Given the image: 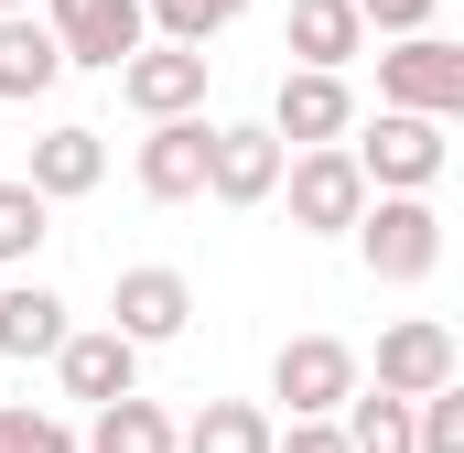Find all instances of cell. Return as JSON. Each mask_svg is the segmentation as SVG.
Here are the masks:
<instances>
[{
  "label": "cell",
  "instance_id": "484cf974",
  "mask_svg": "<svg viewBox=\"0 0 464 453\" xmlns=\"http://www.w3.org/2000/svg\"><path fill=\"white\" fill-rule=\"evenodd\" d=\"M0 11H33V0H0Z\"/></svg>",
  "mask_w": 464,
  "mask_h": 453
},
{
  "label": "cell",
  "instance_id": "9a60e30c",
  "mask_svg": "<svg viewBox=\"0 0 464 453\" xmlns=\"http://www.w3.org/2000/svg\"><path fill=\"white\" fill-rule=\"evenodd\" d=\"M281 54H292V65H356V54H367V22H356V0H292V22H281Z\"/></svg>",
  "mask_w": 464,
  "mask_h": 453
},
{
  "label": "cell",
  "instance_id": "8fae6325",
  "mask_svg": "<svg viewBox=\"0 0 464 453\" xmlns=\"http://www.w3.org/2000/svg\"><path fill=\"white\" fill-rule=\"evenodd\" d=\"M206 130H217L206 109L151 119V140H140V195H151V206H195V195H206Z\"/></svg>",
  "mask_w": 464,
  "mask_h": 453
},
{
  "label": "cell",
  "instance_id": "5bb4252c",
  "mask_svg": "<svg viewBox=\"0 0 464 453\" xmlns=\"http://www.w3.org/2000/svg\"><path fill=\"white\" fill-rule=\"evenodd\" d=\"M22 184H33L44 206H65V195H98V184H109V140H98L87 119H65V130H44V140H33V173H22Z\"/></svg>",
  "mask_w": 464,
  "mask_h": 453
},
{
  "label": "cell",
  "instance_id": "9c48e42d",
  "mask_svg": "<svg viewBox=\"0 0 464 453\" xmlns=\"http://www.w3.org/2000/svg\"><path fill=\"white\" fill-rule=\"evenodd\" d=\"M44 22H54L65 65H98V76H119V54H140V43H151L140 0H44Z\"/></svg>",
  "mask_w": 464,
  "mask_h": 453
},
{
  "label": "cell",
  "instance_id": "4fadbf2b",
  "mask_svg": "<svg viewBox=\"0 0 464 453\" xmlns=\"http://www.w3.org/2000/svg\"><path fill=\"white\" fill-rule=\"evenodd\" d=\"M54 378H65V400H119V389H140V345L119 335V324H98V335H76L65 324V345H54Z\"/></svg>",
  "mask_w": 464,
  "mask_h": 453
},
{
  "label": "cell",
  "instance_id": "8992f818",
  "mask_svg": "<svg viewBox=\"0 0 464 453\" xmlns=\"http://www.w3.org/2000/svg\"><path fill=\"white\" fill-rule=\"evenodd\" d=\"M281 184V130L270 119H217L206 130V195L217 206H270Z\"/></svg>",
  "mask_w": 464,
  "mask_h": 453
},
{
  "label": "cell",
  "instance_id": "e0dca14e",
  "mask_svg": "<svg viewBox=\"0 0 464 453\" xmlns=\"http://www.w3.org/2000/svg\"><path fill=\"white\" fill-rule=\"evenodd\" d=\"M270 432H281V421H270L259 400H206V410L173 432V453H270Z\"/></svg>",
  "mask_w": 464,
  "mask_h": 453
},
{
  "label": "cell",
  "instance_id": "ba28073f",
  "mask_svg": "<svg viewBox=\"0 0 464 453\" xmlns=\"http://www.w3.org/2000/svg\"><path fill=\"white\" fill-rule=\"evenodd\" d=\"M119 109H140V119L206 109V43H140V54H119Z\"/></svg>",
  "mask_w": 464,
  "mask_h": 453
},
{
  "label": "cell",
  "instance_id": "d4e9b609",
  "mask_svg": "<svg viewBox=\"0 0 464 453\" xmlns=\"http://www.w3.org/2000/svg\"><path fill=\"white\" fill-rule=\"evenodd\" d=\"M432 11L443 0H356V22H378V33H432Z\"/></svg>",
  "mask_w": 464,
  "mask_h": 453
},
{
  "label": "cell",
  "instance_id": "277c9868",
  "mask_svg": "<svg viewBox=\"0 0 464 453\" xmlns=\"http://www.w3.org/2000/svg\"><path fill=\"white\" fill-rule=\"evenodd\" d=\"M378 109L464 119V43H443V33H400V43L378 54Z\"/></svg>",
  "mask_w": 464,
  "mask_h": 453
},
{
  "label": "cell",
  "instance_id": "52a82bcc",
  "mask_svg": "<svg viewBox=\"0 0 464 453\" xmlns=\"http://www.w3.org/2000/svg\"><path fill=\"white\" fill-rule=\"evenodd\" d=\"M270 130H281V151L346 140V130H356V87H346V65H292V76H281V98H270Z\"/></svg>",
  "mask_w": 464,
  "mask_h": 453
},
{
  "label": "cell",
  "instance_id": "6da1fadb",
  "mask_svg": "<svg viewBox=\"0 0 464 453\" xmlns=\"http://www.w3.org/2000/svg\"><path fill=\"white\" fill-rule=\"evenodd\" d=\"M356 259H367V281H432L443 270V217H432V195H367L356 206Z\"/></svg>",
  "mask_w": 464,
  "mask_h": 453
},
{
  "label": "cell",
  "instance_id": "ffe728a7",
  "mask_svg": "<svg viewBox=\"0 0 464 453\" xmlns=\"http://www.w3.org/2000/svg\"><path fill=\"white\" fill-rule=\"evenodd\" d=\"M335 421H346L356 453H411V400H400V389H367V378H356Z\"/></svg>",
  "mask_w": 464,
  "mask_h": 453
},
{
  "label": "cell",
  "instance_id": "ac0fdd59",
  "mask_svg": "<svg viewBox=\"0 0 464 453\" xmlns=\"http://www.w3.org/2000/svg\"><path fill=\"white\" fill-rule=\"evenodd\" d=\"M65 345V303L44 281H11L0 292V356H54Z\"/></svg>",
  "mask_w": 464,
  "mask_h": 453
},
{
  "label": "cell",
  "instance_id": "d6986e66",
  "mask_svg": "<svg viewBox=\"0 0 464 453\" xmlns=\"http://www.w3.org/2000/svg\"><path fill=\"white\" fill-rule=\"evenodd\" d=\"M87 453H173V421H162V400H140V389L98 400V432H87Z\"/></svg>",
  "mask_w": 464,
  "mask_h": 453
},
{
  "label": "cell",
  "instance_id": "3957f363",
  "mask_svg": "<svg viewBox=\"0 0 464 453\" xmlns=\"http://www.w3.org/2000/svg\"><path fill=\"white\" fill-rule=\"evenodd\" d=\"M270 195H292V226L303 237H346L356 206H367V173H356L346 140H314V151H281V184Z\"/></svg>",
  "mask_w": 464,
  "mask_h": 453
},
{
  "label": "cell",
  "instance_id": "7402d4cb",
  "mask_svg": "<svg viewBox=\"0 0 464 453\" xmlns=\"http://www.w3.org/2000/svg\"><path fill=\"white\" fill-rule=\"evenodd\" d=\"M237 11H248V0H140V22H151L162 43H217Z\"/></svg>",
  "mask_w": 464,
  "mask_h": 453
},
{
  "label": "cell",
  "instance_id": "5b68a950",
  "mask_svg": "<svg viewBox=\"0 0 464 453\" xmlns=\"http://www.w3.org/2000/svg\"><path fill=\"white\" fill-rule=\"evenodd\" d=\"M356 378H367V367H356V345H346V335H292L281 356H270V400H292V421L346 410Z\"/></svg>",
  "mask_w": 464,
  "mask_h": 453
},
{
  "label": "cell",
  "instance_id": "cb8c5ba5",
  "mask_svg": "<svg viewBox=\"0 0 464 453\" xmlns=\"http://www.w3.org/2000/svg\"><path fill=\"white\" fill-rule=\"evenodd\" d=\"M270 453H356V443H346V421L324 410V421H292V432H270Z\"/></svg>",
  "mask_w": 464,
  "mask_h": 453
},
{
  "label": "cell",
  "instance_id": "7c38bea8",
  "mask_svg": "<svg viewBox=\"0 0 464 453\" xmlns=\"http://www.w3.org/2000/svg\"><path fill=\"white\" fill-rule=\"evenodd\" d=\"M443 378H464V356H454V335H443L432 313H411V324H389V335H378V378H367V389L421 400V389H443Z\"/></svg>",
  "mask_w": 464,
  "mask_h": 453
},
{
  "label": "cell",
  "instance_id": "30bf717a",
  "mask_svg": "<svg viewBox=\"0 0 464 453\" xmlns=\"http://www.w3.org/2000/svg\"><path fill=\"white\" fill-rule=\"evenodd\" d=\"M109 324H119L130 345H173L184 324H195V281H184V270H162V259H151V270H119Z\"/></svg>",
  "mask_w": 464,
  "mask_h": 453
},
{
  "label": "cell",
  "instance_id": "2e32d148",
  "mask_svg": "<svg viewBox=\"0 0 464 453\" xmlns=\"http://www.w3.org/2000/svg\"><path fill=\"white\" fill-rule=\"evenodd\" d=\"M65 76V43L44 11H0V98H44Z\"/></svg>",
  "mask_w": 464,
  "mask_h": 453
},
{
  "label": "cell",
  "instance_id": "603a6c76",
  "mask_svg": "<svg viewBox=\"0 0 464 453\" xmlns=\"http://www.w3.org/2000/svg\"><path fill=\"white\" fill-rule=\"evenodd\" d=\"M0 453H87L54 410H33V400H0Z\"/></svg>",
  "mask_w": 464,
  "mask_h": 453
},
{
  "label": "cell",
  "instance_id": "44dd1931",
  "mask_svg": "<svg viewBox=\"0 0 464 453\" xmlns=\"http://www.w3.org/2000/svg\"><path fill=\"white\" fill-rule=\"evenodd\" d=\"M44 237H54V206H44V195H33V184L11 173V184H0V270L44 259Z\"/></svg>",
  "mask_w": 464,
  "mask_h": 453
},
{
  "label": "cell",
  "instance_id": "7a4b0ae2",
  "mask_svg": "<svg viewBox=\"0 0 464 453\" xmlns=\"http://www.w3.org/2000/svg\"><path fill=\"white\" fill-rule=\"evenodd\" d=\"M346 151L367 173V195H432L443 184V119H421V109H378Z\"/></svg>",
  "mask_w": 464,
  "mask_h": 453
}]
</instances>
